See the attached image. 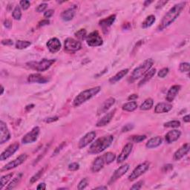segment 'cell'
<instances>
[{
  "label": "cell",
  "mask_w": 190,
  "mask_h": 190,
  "mask_svg": "<svg viewBox=\"0 0 190 190\" xmlns=\"http://www.w3.org/2000/svg\"><path fill=\"white\" fill-rule=\"evenodd\" d=\"M186 2H182L178 4H176L175 5H174L167 13L165 14L164 18L162 19L161 23L159 26L158 29L160 31L164 30V28H167L168 26H169L170 25L172 24V22H174L175 21V19L180 16L182 11H183L184 7L186 6Z\"/></svg>",
  "instance_id": "cell-1"
},
{
  "label": "cell",
  "mask_w": 190,
  "mask_h": 190,
  "mask_svg": "<svg viewBox=\"0 0 190 190\" xmlns=\"http://www.w3.org/2000/svg\"><path fill=\"white\" fill-rule=\"evenodd\" d=\"M113 140V135H106V136L100 137L91 145L88 152L91 154H100L111 146Z\"/></svg>",
  "instance_id": "cell-2"
},
{
  "label": "cell",
  "mask_w": 190,
  "mask_h": 190,
  "mask_svg": "<svg viewBox=\"0 0 190 190\" xmlns=\"http://www.w3.org/2000/svg\"><path fill=\"white\" fill-rule=\"evenodd\" d=\"M100 90H101V87L96 86L80 92L74 100V107H78V106H81L85 102H86L87 100H90V99L94 97V96H96L100 92Z\"/></svg>",
  "instance_id": "cell-3"
},
{
  "label": "cell",
  "mask_w": 190,
  "mask_h": 190,
  "mask_svg": "<svg viewBox=\"0 0 190 190\" xmlns=\"http://www.w3.org/2000/svg\"><path fill=\"white\" fill-rule=\"evenodd\" d=\"M153 64H154V61L152 59H148L143 62V63L133 71L131 77H130L131 82H134L136 79H138L144 76L149 70L152 69Z\"/></svg>",
  "instance_id": "cell-4"
},
{
  "label": "cell",
  "mask_w": 190,
  "mask_h": 190,
  "mask_svg": "<svg viewBox=\"0 0 190 190\" xmlns=\"http://www.w3.org/2000/svg\"><path fill=\"white\" fill-rule=\"evenodd\" d=\"M54 63H55V59H42L40 61L30 62V63H27L26 65L28 67H30L31 69L41 72V71H45L48 69H50Z\"/></svg>",
  "instance_id": "cell-5"
},
{
  "label": "cell",
  "mask_w": 190,
  "mask_h": 190,
  "mask_svg": "<svg viewBox=\"0 0 190 190\" xmlns=\"http://www.w3.org/2000/svg\"><path fill=\"white\" fill-rule=\"evenodd\" d=\"M149 162H144L143 164H140L137 166L135 169L133 170L132 172L130 174L129 176V181H134L138 178L140 176L144 174L149 168Z\"/></svg>",
  "instance_id": "cell-6"
},
{
  "label": "cell",
  "mask_w": 190,
  "mask_h": 190,
  "mask_svg": "<svg viewBox=\"0 0 190 190\" xmlns=\"http://www.w3.org/2000/svg\"><path fill=\"white\" fill-rule=\"evenodd\" d=\"M86 40L88 45L91 47H97V46L102 45L103 43V40H102L101 36L97 31L89 34Z\"/></svg>",
  "instance_id": "cell-7"
},
{
  "label": "cell",
  "mask_w": 190,
  "mask_h": 190,
  "mask_svg": "<svg viewBox=\"0 0 190 190\" xmlns=\"http://www.w3.org/2000/svg\"><path fill=\"white\" fill-rule=\"evenodd\" d=\"M129 164H126L121 166V167H119L117 169H116L114 171V174H112L111 178H110L109 181H108V184L109 185H112L113 184L114 182H116L118 179H120L122 176H123L126 172H128V170L129 169Z\"/></svg>",
  "instance_id": "cell-8"
},
{
  "label": "cell",
  "mask_w": 190,
  "mask_h": 190,
  "mask_svg": "<svg viewBox=\"0 0 190 190\" xmlns=\"http://www.w3.org/2000/svg\"><path fill=\"white\" fill-rule=\"evenodd\" d=\"M40 129L38 126L34 127L30 132L27 133L22 139V143L23 144H28V143H32L35 142L38 138L39 135H40Z\"/></svg>",
  "instance_id": "cell-9"
},
{
  "label": "cell",
  "mask_w": 190,
  "mask_h": 190,
  "mask_svg": "<svg viewBox=\"0 0 190 190\" xmlns=\"http://www.w3.org/2000/svg\"><path fill=\"white\" fill-rule=\"evenodd\" d=\"M82 48L80 42L77 41L73 38H67L65 40V49L69 52H76Z\"/></svg>",
  "instance_id": "cell-10"
},
{
  "label": "cell",
  "mask_w": 190,
  "mask_h": 190,
  "mask_svg": "<svg viewBox=\"0 0 190 190\" xmlns=\"http://www.w3.org/2000/svg\"><path fill=\"white\" fill-rule=\"evenodd\" d=\"M19 148V144L18 143L16 142L13 143V144H11L4 152H2L1 155H0V160L3 161V160H5L9 158H11V157L18 150Z\"/></svg>",
  "instance_id": "cell-11"
},
{
  "label": "cell",
  "mask_w": 190,
  "mask_h": 190,
  "mask_svg": "<svg viewBox=\"0 0 190 190\" xmlns=\"http://www.w3.org/2000/svg\"><path fill=\"white\" fill-rule=\"evenodd\" d=\"M27 158H28V156H27L26 154H20L18 158L15 159V160H13V161L9 162L8 164L5 165V166L2 169V171L3 170H6V171H7V170L12 169L13 168H16L17 166H20L21 164H22L23 163L26 161Z\"/></svg>",
  "instance_id": "cell-12"
},
{
  "label": "cell",
  "mask_w": 190,
  "mask_h": 190,
  "mask_svg": "<svg viewBox=\"0 0 190 190\" xmlns=\"http://www.w3.org/2000/svg\"><path fill=\"white\" fill-rule=\"evenodd\" d=\"M11 139V133L7 128L6 123H4L2 121L0 122V143H6Z\"/></svg>",
  "instance_id": "cell-13"
},
{
  "label": "cell",
  "mask_w": 190,
  "mask_h": 190,
  "mask_svg": "<svg viewBox=\"0 0 190 190\" xmlns=\"http://www.w3.org/2000/svg\"><path fill=\"white\" fill-rule=\"evenodd\" d=\"M95 137H96V132L95 131H90V132L87 133L86 135H85L82 138L79 140L78 143L79 149L85 148L94 140Z\"/></svg>",
  "instance_id": "cell-14"
},
{
  "label": "cell",
  "mask_w": 190,
  "mask_h": 190,
  "mask_svg": "<svg viewBox=\"0 0 190 190\" xmlns=\"http://www.w3.org/2000/svg\"><path fill=\"white\" fill-rule=\"evenodd\" d=\"M133 148V144L131 143H128L125 146L123 147V150L121 151V154H119L117 158V163L118 164H121L123 161H125L128 158V157L129 156V154H131V151H132Z\"/></svg>",
  "instance_id": "cell-15"
},
{
  "label": "cell",
  "mask_w": 190,
  "mask_h": 190,
  "mask_svg": "<svg viewBox=\"0 0 190 190\" xmlns=\"http://www.w3.org/2000/svg\"><path fill=\"white\" fill-rule=\"evenodd\" d=\"M48 49L51 53H57L60 50L61 48V42L59 39L54 37L50 39L47 42Z\"/></svg>",
  "instance_id": "cell-16"
},
{
  "label": "cell",
  "mask_w": 190,
  "mask_h": 190,
  "mask_svg": "<svg viewBox=\"0 0 190 190\" xmlns=\"http://www.w3.org/2000/svg\"><path fill=\"white\" fill-rule=\"evenodd\" d=\"M105 164H106V161H105L104 156L102 155L97 157V158L93 161L92 164V168H91L92 172H94V173L100 172V170L104 167Z\"/></svg>",
  "instance_id": "cell-17"
},
{
  "label": "cell",
  "mask_w": 190,
  "mask_h": 190,
  "mask_svg": "<svg viewBox=\"0 0 190 190\" xmlns=\"http://www.w3.org/2000/svg\"><path fill=\"white\" fill-rule=\"evenodd\" d=\"M115 99L114 97H109L107 100H105L103 103L100 106L97 110V115H101L102 114L106 113V112L115 103Z\"/></svg>",
  "instance_id": "cell-18"
},
{
  "label": "cell",
  "mask_w": 190,
  "mask_h": 190,
  "mask_svg": "<svg viewBox=\"0 0 190 190\" xmlns=\"http://www.w3.org/2000/svg\"><path fill=\"white\" fill-rule=\"evenodd\" d=\"M28 81L30 83H40L44 84L49 81V79L45 77L42 76L40 74H31L28 77Z\"/></svg>",
  "instance_id": "cell-19"
},
{
  "label": "cell",
  "mask_w": 190,
  "mask_h": 190,
  "mask_svg": "<svg viewBox=\"0 0 190 190\" xmlns=\"http://www.w3.org/2000/svg\"><path fill=\"white\" fill-rule=\"evenodd\" d=\"M190 149L189 143H186L182 146L181 148L178 149L174 154V160H180L181 158H183L186 154L189 152Z\"/></svg>",
  "instance_id": "cell-20"
},
{
  "label": "cell",
  "mask_w": 190,
  "mask_h": 190,
  "mask_svg": "<svg viewBox=\"0 0 190 190\" xmlns=\"http://www.w3.org/2000/svg\"><path fill=\"white\" fill-rule=\"evenodd\" d=\"M181 132L179 130H172V131H169L166 134V136H165V139H166V143L170 144V143H172L178 140L181 137Z\"/></svg>",
  "instance_id": "cell-21"
},
{
  "label": "cell",
  "mask_w": 190,
  "mask_h": 190,
  "mask_svg": "<svg viewBox=\"0 0 190 190\" xmlns=\"http://www.w3.org/2000/svg\"><path fill=\"white\" fill-rule=\"evenodd\" d=\"M116 112V109H114L113 111H111L110 112H108L106 114V115L103 116L101 119L96 124V126L97 127H102L108 125V123L111 122V121L112 120V118L114 117V114H115Z\"/></svg>",
  "instance_id": "cell-22"
},
{
  "label": "cell",
  "mask_w": 190,
  "mask_h": 190,
  "mask_svg": "<svg viewBox=\"0 0 190 190\" xmlns=\"http://www.w3.org/2000/svg\"><path fill=\"white\" fill-rule=\"evenodd\" d=\"M181 86H179V85H174V86H172L171 88H169V90L167 94H166V100L169 102L173 101L174 98L176 97V96H177L178 93H179L180 90H181Z\"/></svg>",
  "instance_id": "cell-23"
},
{
  "label": "cell",
  "mask_w": 190,
  "mask_h": 190,
  "mask_svg": "<svg viewBox=\"0 0 190 190\" xmlns=\"http://www.w3.org/2000/svg\"><path fill=\"white\" fill-rule=\"evenodd\" d=\"M172 109V105L166 102H160L157 104L155 108H154V112L156 114H163L166 113L171 111Z\"/></svg>",
  "instance_id": "cell-24"
},
{
  "label": "cell",
  "mask_w": 190,
  "mask_h": 190,
  "mask_svg": "<svg viewBox=\"0 0 190 190\" xmlns=\"http://www.w3.org/2000/svg\"><path fill=\"white\" fill-rule=\"evenodd\" d=\"M116 19V15H112V16L108 17V18H106L100 21V26L102 27L103 30H106L108 28H109L110 26H112V24L114 22Z\"/></svg>",
  "instance_id": "cell-25"
},
{
  "label": "cell",
  "mask_w": 190,
  "mask_h": 190,
  "mask_svg": "<svg viewBox=\"0 0 190 190\" xmlns=\"http://www.w3.org/2000/svg\"><path fill=\"white\" fill-rule=\"evenodd\" d=\"M163 140L161 137H152L150 140H149L148 142L146 143V147L147 149H153V148H156L162 144Z\"/></svg>",
  "instance_id": "cell-26"
},
{
  "label": "cell",
  "mask_w": 190,
  "mask_h": 190,
  "mask_svg": "<svg viewBox=\"0 0 190 190\" xmlns=\"http://www.w3.org/2000/svg\"><path fill=\"white\" fill-rule=\"evenodd\" d=\"M74 16H75V11L73 7H71V8H68L61 13L62 19L65 21V22L71 21V19H73Z\"/></svg>",
  "instance_id": "cell-27"
},
{
  "label": "cell",
  "mask_w": 190,
  "mask_h": 190,
  "mask_svg": "<svg viewBox=\"0 0 190 190\" xmlns=\"http://www.w3.org/2000/svg\"><path fill=\"white\" fill-rule=\"evenodd\" d=\"M128 73H129V69H126L121 70V71H119V72L116 74L114 77H112V78H110L109 83H112V84H114V83H116L117 82H118V81L121 80V79H123L124 77L126 76V74Z\"/></svg>",
  "instance_id": "cell-28"
},
{
  "label": "cell",
  "mask_w": 190,
  "mask_h": 190,
  "mask_svg": "<svg viewBox=\"0 0 190 190\" xmlns=\"http://www.w3.org/2000/svg\"><path fill=\"white\" fill-rule=\"evenodd\" d=\"M156 74V69H150L149 71L147 72L146 74L144 75V77H143V78L141 79L140 82L139 83L138 86H142L143 85H144L145 83H146L148 81L150 80Z\"/></svg>",
  "instance_id": "cell-29"
},
{
  "label": "cell",
  "mask_w": 190,
  "mask_h": 190,
  "mask_svg": "<svg viewBox=\"0 0 190 190\" xmlns=\"http://www.w3.org/2000/svg\"><path fill=\"white\" fill-rule=\"evenodd\" d=\"M137 108V103L135 101H130L126 103L123 105V110L126 112H134Z\"/></svg>",
  "instance_id": "cell-30"
},
{
  "label": "cell",
  "mask_w": 190,
  "mask_h": 190,
  "mask_svg": "<svg viewBox=\"0 0 190 190\" xmlns=\"http://www.w3.org/2000/svg\"><path fill=\"white\" fill-rule=\"evenodd\" d=\"M155 20V17H154V15H150V16L146 17V19L144 20V22H143L141 27H142L143 28H149V27H151L154 24Z\"/></svg>",
  "instance_id": "cell-31"
},
{
  "label": "cell",
  "mask_w": 190,
  "mask_h": 190,
  "mask_svg": "<svg viewBox=\"0 0 190 190\" xmlns=\"http://www.w3.org/2000/svg\"><path fill=\"white\" fill-rule=\"evenodd\" d=\"M153 105H154V101L152 98H148L145 100L144 102L141 104L140 110H143V111H146V110H149L152 108Z\"/></svg>",
  "instance_id": "cell-32"
},
{
  "label": "cell",
  "mask_w": 190,
  "mask_h": 190,
  "mask_svg": "<svg viewBox=\"0 0 190 190\" xmlns=\"http://www.w3.org/2000/svg\"><path fill=\"white\" fill-rule=\"evenodd\" d=\"M22 174L19 173L18 175H17L15 178H13V181L9 183V185L6 187V189H13V188L16 187L18 185L19 181H21V179H22Z\"/></svg>",
  "instance_id": "cell-33"
},
{
  "label": "cell",
  "mask_w": 190,
  "mask_h": 190,
  "mask_svg": "<svg viewBox=\"0 0 190 190\" xmlns=\"http://www.w3.org/2000/svg\"><path fill=\"white\" fill-rule=\"evenodd\" d=\"M13 175V173H10V174H6V175L2 176L1 179H0V181H1V184H0V189H3V187H5V186L6 185L7 183H8V181H10V180L12 178Z\"/></svg>",
  "instance_id": "cell-34"
},
{
  "label": "cell",
  "mask_w": 190,
  "mask_h": 190,
  "mask_svg": "<svg viewBox=\"0 0 190 190\" xmlns=\"http://www.w3.org/2000/svg\"><path fill=\"white\" fill-rule=\"evenodd\" d=\"M103 156H104L105 161H106V164H112V163L113 162L116 158V154H114V153L111 152H108L107 153H106V154H103Z\"/></svg>",
  "instance_id": "cell-35"
},
{
  "label": "cell",
  "mask_w": 190,
  "mask_h": 190,
  "mask_svg": "<svg viewBox=\"0 0 190 190\" xmlns=\"http://www.w3.org/2000/svg\"><path fill=\"white\" fill-rule=\"evenodd\" d=\"M31 45V42L29 41H22V40H18L16 42V48L17 49H25Z\"/></svg>",
  "instance_id": "cell-36"
},
{
  "label": "cell",
  "mask_w": 190,
  "mask_h": 190,
  "mask_svg": "<svg viewBox=\"0 0 190 190\" xmlns=\"http://www.w3.org/2000/svg\"><path fill=\"white\" fill-rule=\"evenodd\" d=\"M20 6H17L15 7L14 10H13V13H12V16L13 18L14 19H16V20H20L21 17H22V11H21V8Z\"/></svg>",
  "instance_id": "cell-37"
},
{
  "label": "cell",
  "mask_w": 190,
  "mask_h": 190,
  "mask_svg": "<svg viewBox=\"0 0 190 190\" xmlns=\"http://www.w3.org/2000/svg\"><path fill=\"white\" fill-rule=\"evenodd\" d=\"M44 170H45L44 168L43 169H40V170H39V171L36 172V173L31 178L30 183H31V184H33V183H34L36 181H37L40 178V177H41V176L42 175V174L44 173Z\"/></svg>",
  "instance_id": "cell-38"
},
{
  "label": "cell",
  "mask_w": 190,
  "mask_h": 190,
  "mask_svg": "<svg viewBox=\"0 0 190 190\" xmlns=\"http://www.w3.org/2000/svg\"><path fill=\"white\" fill-rule=\"evenodd\" d=\"M164 126L166 128H178L181 126V122L178 121H169L167 123H165Z\"/></svg>",
  "instance_id": "cell-39"
},
{
  "label": "cell",
  "mask_w": 190,
  "mask_h": 190,
  "mask_svg": "<svg viewBox=\"0 0 190 190\" xmlns=\"http://www.w3.org/2000/svg\"><path fill=\"white\" fill-rule=\"evenodd\" d=\"M75 36L79 40H85L87 37V32L85 29H80L75 33Z\"/></svg>",
  "instance_id": "cell-40"
},
{
  "label": "cell",
  "mask_w": 190,
  "mask_h": 190,
  "mask_svg": "<svg viewBox=\"0 0 190 190\" xmlns=\"http://www.w3.org/2000/svg\"><path fill=\"white\" fill-rule=\"evenodd\" d=\"M179 71L182 73L189 72V63H182L179 65Z\"/></svg>",
  "instance_id": "cell-41"
},
{
  "label": "cell",
  "mask_w": 190,
  "mask_h": 190,
  "mask_svg": "<svg viewBox=\"0 0 190 190\" xmlns=\"http://www.w3.org/2000/svg\"><path fill=\"white\" fill-rule=\"evenodd\" d=\"M146 138V135H136V136H133L131 137V140L135 143H140L142 142Z\"/></svg>",
  "instance_id": "cell-42"
},
{
  "label": "cell",
  "mask_w": 190,
  "mask_h": 190,
  "mask_svg": "<svg viewBox=\"0 0 190 190\" xmlns=\"http://www.w3.org/2000/svg\"><path fill=\"white\" fill-rule=\"evenodd\" d=\"M19 5H20V7H22V10L26 11V10H28L30 7L31 2L29 1H27V0H22L19 2Z\"/></svg>",
  "instance_id": "cell-43"
},
{
  "label": "cell",
  "mask_w": 190,
  "mask_h": 190,
  "mask_svg": "<svg viewBox=\"0 0 190 190\" xmlns=\"http://www.w3.org/2000/svg\"><path fill=\"white\" fill-rule=\"evenodd\" d=\"M87 186H88V179L87 178H83V180H81V181L79 182L78 184V189H84Z\"/></svg>",
  "instance_id": "cell-44"
},
{
  "label": "cell",
  "mask_w": 190,
  "mask_h": 190,
  "mask_svg": "<svg viewBox=\"0 0 190 190\" xmlns=\"http://www.w3.org/2000/svg\"><path fill=\"white\" fill-rule=\"evenodd\" d=\"M169 70L168 68H164V69L160 70V71L158 72V77H160V78H164L169 74Z\"/></svg>",
  "instance_id": "cell-45"
},
{
  "label": "cell",
  "mask_w": 190,
  "mask_h": 190,
  "mask_svg": "<svg viewBox=\"0 0 190 190\" xmlns=\"http://www.w3.org/2000/svg\"><path fill=\"white\" fill-rule=\"evenodd\" d=\"M79 169V164L77 163H72L69 165V169L70 171H77Z\"/></svg>",
  "instance_id": "cell-46"
},
{
  "label": "cell",
  "mask_w": 190,
  "mask_h": 190,
  "mask_svg": "<svg viewBox=\"0 0 190 190\" xmlns=\"http://www.w3.org/2000/svg\"><path fill=\"white\" fill-rule=\"evenodd\" d=\"M47 7H48V5L46 3L40 4V5H39L37 7H36V12H38V13L43 12V11H45V9L47 8Z\"/></svg>",
  "instance_id": "cell-47"
},
{
  "label": "cell",
  "mask_w": 190,
  "mask_h": 190,
  "mask_svg": "<svg viewBox=\"0 0 190 190\" xmlns=\"http://www.w3.org/2000/svg\"><path fill=\"white\" fill-rule=\"evenodd\" d=\"M143 181H140L138 182H137L136 183H135L134 185L131 187V189H135V190H137V189H140L141 188H142L143 185Z\"/></svg>",
  "instance_id": "cell-48"
},
{
  "label": "cell",
  "mask_w": 190,
  "mask_h": 190,
  "mask_svg": "<svg viewBox=\"0 0 190 190\" xmlns=\"http://www.w3.org/2000/svg\"><path fill=\"white\" fill-rule=\"evenodd\" d=\"M134 129V125L133 124H126L122 128V132H127V131H131V129Z\"/></svg>",
  "instance_id": "cell-49"
},
{
  "label": "cell",
  "mask_w": 190,
  "mask_h": 190,
  "mask_svg": "<svg viewBox=\"0 0 190 190\" xmlns=\"http://www.w3.org/2000/svg\"><path fill=\"white\" fill-rule=\"evenodd\" d=\"M65 145V142H63V143H61V144L59 145V146H58L57 148L55 149V150H54V152H53V155H52V156H55V155H57V154H59V152H60V151L62 150V149L63 148Z\"/></svg>",
  "instance_id": "cell-50"
},
{
  "label": "cell",
  "mask_w": 190,
  "mask_h": 190,
  "mask_svg": "<svg viewBox=\"0 0 190 190\" xmlns=\"http://www.w3.org/2000/svg\"><path fill=\"white\" fill-rule=\"evenodd\" d=\"M54 11L53 9H49L48 10V11H46L44 13V17L45 18H50V17H51L54 15Z\"/></svg>",
  "instance_id": "cell-51"
},
{
  "label": "cell",
  "mask_w": 190,
  "mask_h": 190,
  "mask_svg": "<svg viewBox=\"0 0 190 190\" xmlns=\"http://www.w3.org/2000/svg\"><path fill=\"white\" fill-rule=\"evenodd\" d=\"M2 44L4 45H13V42L11 40H2Z\"/></svg>",
  "instance_id": "cell-52"
},
{
  "label": "cell",
  "mask_w": 190,
  "mask_h": 190,
  "mask_svg": "<svg viewBox=\"0 0 190 190\" xmlns=\"http://www.w3.org/2000/svg\"><path fill=\"white\" fill-rule=\"evenodd\" d=\"M58 119H59V117H48V118H46L45 120V123H52V122H54V121H58Z\"/></svg>",
  "instance_id": "cell-53"
},
{
  "label": "cell",
  "mask_w": 190,
  "mask_h": 190,
  "mask_svg": "<svg viewBox=\"0 0 190 190\" xmlns=\"http://www.w3.org/2000/svg\"><path fill=\"white\" fill-rule=\"evenodd\" d=\"M50 21L48 20V19H43V20L40 21V22H39V27H43L45 26H48V25H49Z\"/></svg>",
  "instance_id": "cell-54"
},
{
  "label": "cell",
  "mask_w": 190,
  "mask_h": 190,
  "mask_svg": "<svg viewBox=\"0 0 190 190\" xmlns=\"http://www.w3.org/2000/svg\"><path fill=\"white\" fill-rule=\"evenodd\" d=\"M4 26L6 28H11V27H12V22H11V21L9 20V19H6V20H5V22H4Z\"/></svg>",
  "instance_id": "cell-55"
},
{
  "label": "cell",
  "mask_w": 190,
  "mask_h": 190,
  "mask_svg": "<svg viewBox=\"0 0 190 190\" xmlns=\"http://www.w3.org/2000/svg\"><path fill=\"white\" fill-rule=\"evenodd\" d=\"M45 189H46V185L45 183H40L37 186V187H36V189H38V190H44Z\"/></svg>",
  "instance_id": "cell-56"
},
{
  "label": "cell",
  "mask_w": 190,
  "mask_h": 190,
  "mask_svg": "<svg viewBox=\"0 0 190 190\" xmlns=\"http://www.w3.org/2000/svg\"><path fill=\"white\" fill-rule=\"evenodd\" d=\"M167 1H159L158 5H157V8H160V7H161L164 6V5H166V3H167Z\"/></svg>",
  "instance_id": "cell-57"
},
{
  "label": "cell",
  "mask_w": 190,
  "mask_h": 190,
  "mask_svg": "<svg viewBox=\"0 0 190 190\" xmlns=\"http://www.w3.org/2000/svg\"><path fill=\"white\" fill-rule=\"evenodd\" d=\"M137 98H138L137 94H131V95H130L129 97H128V100H131V101H132V100H136V99H137Z\"/></svg>",
  "instance_id": "cell-58"
},
{
  "label": "cell",
  "mask_w": 190,
  "mask_h": 190,
  "mask_svg": "<svg viewBox=\"0 0 190 190\" xmlns=\"http://www.w3.org/2000/svg\"><path fill=\"white\" fill-rule=\"evenodd\" d=\"M169 168L173 169V166H172V165H171V164H167V165H166V166H164V169H163V170H164V172H167Z\"/></svg>",
  "instance_id": "cell-59"
},
{
  "label": "cell",
  "mask_w": 190,
  "mask_h": 190,
  "mask_svg": "<svg viewBox=\"0 0 190 190\" xmlns=\"http://www.w3.org/2000/svg\"><path fill=\"white\" fill-rule=\"evenodd\" d=\"M183 121L185 122V123H189L190 121V117H189V115L188 114V115H186L185 117H183Z\"/></svg>",
  "instance_id": "cell-60"
},
{
  "label": "cell",
  "mask_w": 190,
  "mask_h": 190,
  "mask_svg": "<svg viewBox=\"0 0 190 190\" xmlns=\"http://www.w3.org/2000/svg\"><path fill=\"white\" fill-rule=\"evenodd\" d=\"M94 189H107V187L102 186V187H98L94 188Z\"/></svg>",
  "instance_id": "cell-61"
},
{
  "label": "cell",
  "mask_w": 190,
  "mask_h": 190,
  "mask_svg": "<svg viewBox=\"0 0 190 190\" xmlns=\"http://www.w3.org/2000/svg\"><path fill=\"white\" fill-rule=\"evenodd\" d=\"M152 2V1H146L144 2V6H148V5H150Z\"/></svg>",
  "instance_id": "cell-62"
},
{
  "label": "cell",
  "mask_w": 190,
  "mask_h": 190,
  "mask_svg": "<svg viewBox=\"0 0 190 190\" xmlns=\"http://www.w3.org/2000/svg\"><path fill=\"white\" fill-rule=\"evenodd\" d=\"M4 89H5V88H4V87H3L2 86V92H1V94H2H2H3V93H4V91H5V90H4Z\"/></svg>",
  "instance_id": "cell-63"
}]
</instances>
